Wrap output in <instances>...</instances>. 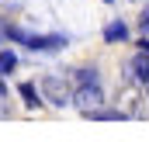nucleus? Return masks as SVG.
I'll use <instances>...</instances> for the list:
<instances>
[{
  "label": "nucleus",
  "mask_w": 149,
  "mask_h": 142,
  "mask_svg": "<svg viewBox=\"0 0 149 142\" xmlns=\"http://www.w3.org/2000/svg\"><path fill=\"white\" fill-rule=\"evenodd\" d=\"M3 35L10 38V42L28 45L31 52H59V49L66 45V38H63V35H28V31H21V28H14V24H7Z\"/></svg>",
  "instance_id": "1"
},
{
  "label": "nucleus",
  "mask_w": 149,
  "mask_h": 142,
  "mask_svg": "<svg viewBox=\"0 0 149 142\" xmlns=\"http://www.w3.org/2000/svg\"><path fill=\"white\" fill-rule=\"evenodd\" d=\"M70 83H73L70 76H56V73H49V76H42L38 90H42V97H45L49 104L66 107V104H73V87H70Z\"/></svg>",
  "instance_id": "2"
},
{
  "label": "nucleus",
  "mask_w": 149,
  "mask_h": 142,
  "mask_svg": "<svg viewBox=\"0 0 149 142\" xmlns=\"http://www.w3.org/2000/svg\"><path fill=\"white\" fill-rule=\"evenodd\" d=\"M73 104L90 118L97 107L104 104V90H101V83H83V87H76V90H73Z\"/></svg>",
  "instance_id": "3"
},
{
  "label": "nucleus",
  "mask_w": 149,
  "mask_h": 142,
  "mask_svg": "<svg viewBox=\"0 0 149 142\" xmlns=\"http://www.w3.org/2000/svg\"><path fill=\"white\" fill-rule=\"evenodd\" d=\"M128 76H132L135 83L149 87V52H146V49H142L139 56H132V63H128Z\"/></svg>",
  "instance_id": "4"
},
{
  "label": "nucleus",
  "mask_w": 149,
  "mask_h": 142,
  "mask_svg": "<svg viewBox=\"0 0 149 142\" xmlns=\"http://www.w3.org/2000/svg\"><path fill=\"white\" fill-rule=\"evenodd\" d=\"M128 38V28L121 24V21H111L108 28H104V42H125Z\"/></svg>",
  "instance_id": "5"
},
{
  "label": "nucleus",
  "mask_w": 149,
  "mask_h": 142,
  "mask_svg": "<svg viewBox=\"0 0 149 142\" xmlns=\"http://www.w3.org/2000/svg\"><path fill=\"white\" fill-rule=\"evenodd\" d=\"M70 80H73L76 87H83V83H97V70H73Z\"/></svg>",
  "instance_id": "6"
},
{
  "label": "nucleus",
  "mask_w": 149,
  "mask_h": 142,
  "mask_svg": "<svg viewBox=\"0 0 149 142\" xmlns=\"http://www.w3.org/2000/svg\"><path fill=\"white\" fill-rule=\"evenodd\" d=\"M17 90H21V97H24V104H28V107H38V104H42V101H38V90H35V83H21Z\"/></svg>",
  "instance_id": "7"
},
{
  "label": "nucleus",
  "mask_w": 149,
  "mask_h": 142,
  "mask_svg": "<svg viewBox=\"0 0 149 142\" xmlns=\"http://www.w3.org/2000/svg\"><path fill=\"white\" fill-rule=\"evenodd\" d=\"M14 66H17V56H14V52H0V73L7 76Z\"/></svg>",
  "instance_id": "8"
},
{
  "label": "nucleus",
  "mask_w": 149,
  "mask_h": 142,
  "mask_svg": "<svg viewBox=\"0 0 149 142\" xmlns=\"http://www.w3.org/2000/svg\"><path fill=\"white\" fill-rule=\"evenodd\" d=\"M139 28L149 31V3H146V10H142V17H139Z\"/></svg>",
  "instance_id": "9"
},
{
  "label": "nucleus",
  "mask_w": 149,
  "mask_h": 142,
  "mask_svg": "<svg viewBox=\"0 0 149 142\" xmlns=\"http://www.w3.org/2000/svg\"><path fill=\"white\" fill-rule=\"evenodd\" d=\"M3 94H7V87H3V73H0V97H3Z\"/></svg>",
  "instance_id": "10"
},
{
  "label": "nucleus",
  "mask_w": 149,
  "mask_h": 142,
  "mask_svg": "<svg viewBox=\"0 0 149 142\" xmlns=\"http://www.w3.org/2000/svg\"><path fill=\"white\" fill-rule=\"evenodd\" d=\"M139 49H146V52H149V38H142V42H139Z\"/></svg>",
  "instance_id": "11"
},
{
  "label": "nucleus",
  "mask_w": 149,
  "mask_h": 142,
  "mask_svg": "<svg viewBox=\"0 0 149 142\" xmlns=\"http://www.w3.org/2000/svg\"><path fill=\"white\" fill-rule=\"evenodd\" d=\"M108 3H111V0H108Z\"/></svg>",
  "instance_id": "12"
}]
</instances>
